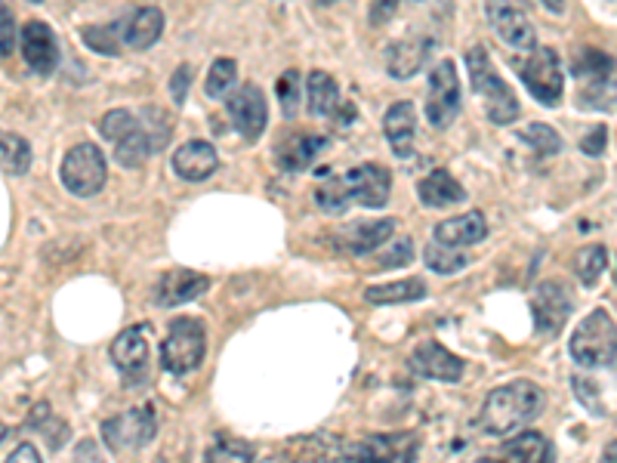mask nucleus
Masks as SVG:
<instances>
[{"label": "nucleus", "mask_w": 617, "mask_h": 463, "mask_svg": "<svg viewBox=\"0 0 617 463\" xmlns=\"http://www.w3.org/2000/svg\"><path fill=\"white\" fill-rule=\"evenodd\" d=\"M602 463H617V439L605 445V454H602Z\"/></svg>", "instance_id": "nucleus-51"}, {"label": "nucleus", "mask_w": 617, "mask_h": 463, "mask_svg": "<svg viewBox=\"0 0 617 463\" xmlns=\"http://www.w3.org/2000/svg\"><path fill=\"white\" fill-rule=\"evenodd\" d=\"M81 41H84V47H90L93 53L118 56L121 47H124V38H121V19L112 22V25H87V28H81Z\"/></svg>", "instance_id": "nucleus-32"}, {"label": "nucleus", "mask_w": 617, "mask_h": 463, "mask_svg": "<svg viewBox=\"0 0 617 463\" xmlns=\"http://www.w3.org/2000/svg\"><path fill=\"white\" fill-rule=\"evenodd\" d=\"M571 71H574L577 81H584L587 87H596V84H605V81H608V75L614 71V62H611L608 53L587 47V50H580L577 59L571 62Z\"/></svg>", "instance_id": "nucleus-29"}, {"label": "nucleus", "mask_w": 617, "mask_h": 463, "mask_svg": "<svg viewBox=\"0 0 617 463\" xmlns=\"http://www.w3.org/2000/svg\"><path fill=\"white\" fill-rule=\"evenodd\" d=\"M435 41L432 38H408V41H395L386 47L383 59H386V71L398 81L414 78L417 71L426 65L429 53H432Z\"/></svg>", "instance_id": "nucleus-19"}, {"label": "nucleus", "mask_w": 617, "mask_h": 463, "mask_svg": "<svg viewBox=\"0 0 617 463\" xmlns=\"http://www.w3.org/2000/svg\"><path fill=\"white\" fill-rule=\"evenodd\" d=\"M7 436V430H4V426H0V439H4Z\"/></svg>", "instance_id": "nucleus-56"}, {"label": "nucleus", "mask_w": 617, "mask_h": 463, "mask_svg": "<svg viewBox=\"0 0 617 463\" xmlns=\"http://www.w3.org/2000/svg\"><path fill=\"white\" fill-rule=\"evenodd\" d=\"M158 433V420H155V411L149 405L142 408H130L112 420L102 423V439L105 445L124 454V451H133V448H142L149 445Z\"/></svg>", "instance_id": "nucleus-8"}, {"label": "nucleus", "mask_w": 617, "mask_h": 463, "mask_svg": "<svg viewBox=\"0 0 617 463\" xmlns=\"http://www.w3.org/2000/svg\"><path fill=\"white\" fill-rule=\"evenodd\" d=\"M4 463H44V457H41V451L34 448L31 442H22V445H16V451Z\"/></svg>", "instance_id": "nucleus-48"}, {"label": "nucleus", "mask_w": 617, "mask_h": 463, "mask_svg": "<svg viewBox=\"0 0 617 463\" xmlns=\"http://www.w3.org/2000/svg\"><path fill=\"white\" fill-rule=\"evenodd\" d=\"M300 90H303L300 71H297V68H287L284 75L278 78V84H275V93H278L284 118H297V112H300Z\"/></svg>", "instance_id": "nucleus-39"}, {"label": "nucleus", "mask_w": 617, "mask_h": 463, "mask_svg": "<svg viewBox=\"0 0 617 463\" xmlns=\"http://www.w3.org/2000/svg\"><path fill=\"white\" fill-rule=\"evenodd\" d=\"M306 99L315 118H334L340 109V87L334 75H328V71H312L306 78Z\"/></svg>", "instance_id": "nucleus-26"}, {"label": "nucleus", "mask_w": 617, "mask_h": 463, "mask_svg": "<svg viewBox=\"0 0 617 463\" xmlns=\"http://www.w3.org/2000/svg\"><path fill=\"white\" fill-rule=\"evenodd\" d=\"M263 463H284V457H269V460H263Z\"/></svg>", "instance_id": "nucleus-54"}, {"label": "nucleus", "mask_w": 617, "mask_h": 463, "mask_svg": "<svg viewBox=\"0 0 617 463\" xmlns=\"http://www.w3.org/2000/svg\"><path fill=\"white\" fill-rule=\"evenodd\" d=\"M608 146V130L605 127H593L584 139H580V152L590 155V158H602Z\"/></svg>", "instance_id": "nucleus-46"}, {"label": "nucleus", "mask_w": 617, "mask_h": 463, "mask_svg": "<svg viewBox=\"0 0 617 463\" xmlns=\"http://www.w3.org/2000/svg\"><path fill=\"white\" fill-rule=\"evenodd\" d=\"M189 84H192V65H179V68L173 71V78H170V96H173L176 105L186 102Z\"/></svg>", "instance_id": "nucleus-45"}, {"label": "nucleus", "mask_w": 617, "mask_h": 463, "mask_svg": "<svg viewBox=\"0 0 617 463\" xmlns=\"http://www.w3.org/2000/svg\"><path fill=\"white\" fill-rule=\"evenodd\" d=\"M349 451L358 463H417L420 439L414 433H389L374 436Z\"/></svg>", "instance_id": "nucleus-13"}, {"label": "nucleus", "mask_w": 617, "mask_h": 463, "mask_svg": "<svg viewBox=\"0 0 617 463\" xmlns=\"http://www.w3.org/2000/svg\"><path fill=\"white\" fill-rule=\"evenodd\" d=\"M417 195L426 207L432 210H445V207H454V204H463L466 201V189L454 180L448 170H432L426 173L423 180L417 183Z\"/></svg>", "instance_id": "nucleus-24"}, {"label": "nucleus", "mask_w": 617, "mask_h": 463, "mask_svg": "<svg viewBox=\"0 0 617 463\" xmlns=\"http://www.w3.org/2000/svg\"><path fill=\"white\" fill-rule=\"evenodd\" d=\"M426 266L432 272H439V275H454V272H463L469 266V257L460 254V247H448V244H429L426 247Z\"/></svg>", "instance_id": "nucleus-34"}, {"label": "nucleus", "mask_w": 617, "mask_h": 463, "mask_svg": "<svg viewBox=\"0 0 617 463\" xmlns=\"http://www.w3.org/2000/svg\"><path fill=\"white\" fill-rule=\"evenodd\" d=\"M220 167V155L204 139H189L173 155V173L186 183H204Z\"/></svg>", "instance_id": "nucleus-17"}, {"label": "nucleus", "mask_w": 617, "mask_h": 463, "mask_svg": "<svg viewBox=\"0 0 617 463\" xmlns=\"http://www.w3.org/2000/svg\"><path fill=\"white\" fill-rule=\"evenodd\" d=\"M210 288V278L192 269H170L164 272L155 288H152V300L161 309H173V306H183L195 297H201Z\"/></svg>", "instance_id": "nucleus-16"}, {"label": "nucleus", "mask_w": 617, "mask_h": 463, "mask_svg": "<svg viewBox=\"0 0 617 463\" xmlns=\"http://www.w3.org/2000/svg\"><path fill=\"white\" fill-rule=\"evenodd\" d=\"M149 155H155V149H152L149 133L142 130V124H139L130 136H124L121 142H115V161H118L121 167H127V170L145 164V161H149Z\"/></svg>", "instance_id": "nucleus-31"}, {"label": "nucleus", "mask_w": 617, "mask_h": 463, "mask_svg": "<svg viewBox=\"0 0 617 463\" xmlns=\"http://www.w3.org/2000/svg\"><path fill=\"white\" fill-rule=\"evenodd\" d=\"M460 112V78L457 65L451 59H442L429 75V96H426V118L435 130L451 127V121Z\"/></svg>", "instance_id": "nucleus-7"}, {"label": "nucleus", "mask_w": 617, "mask_h": 463, "mask_svg": "<svg viewBox=\"0 0 617 463\" xmlns=\"http://www.w3.org/2000/svg\"><path fill=\"white\" fill-rule=\"evenodd\" d=\"M343 183H346L349 201H355L358 207H368V210L386 207V201L392 195V173L383 164H358V167L346 170Z\"/></svg>", "instance_id": "nucleus-10"}, {"label": "nucleus", "mask_w": 617, "mask_h": 463, "mask_svg": "<svg viewBox=\"0 0 617 463\" xmlns=\"http://www.w3.org/2000/svg\"><path fill=\"white\" fill-rule=\"evenodd\" d=\"M571 389H574V396L580 399V405H584L593 417H602V414H605L602 399H599V386H596L590 377H574V380H571Z\"/></svg>", "instance_id": "nucleus-42"}, {"label": "nucleus", "mask_w": 617, "mask_h": 463, "mask_svg": "<svg viewBox=\"0 0 617 463\" xmlns=\"http://www.w3.org/2000/svg\"><path fill=\"white\" fill-rule=\"evenodd\" d=\"M488 22L494 28L497 38L513 47V50H534L537 44V34H534V25L528 22V16L510 4V0H488Z\"/></svg>", "instance_id": "nucleus-12"}, {"label": "nucleus", "mask_w": 617, "mask_h": 463, "mask_svg": "<svg viewBox=\"0 0 617 463\" xmlns=\"http://www.w3.org/2000/svg\"><path fill=\"white\" fill-rule=\"evenodd\" d=\"M334 463H358V460L352 457V451H343V454H334Z\"/></svg>", "instance_id": "nucleus-52"}, {"label": "nucleus", "mask_w": 617, "mask_h": 463, "mask_svg": "<svg viewBox=\"0 0 617 463\" xmlns=\"http://www.w3.org/2000/svg\"><path fill=\"white\" fill-rule=\"evenodd\" d=\"M31 167V146L28 139H22L19 133H7L0 130V170L22 176Z\"/></svg>", "instance_id": "nucleus-30"}, {"label": "nucleus", "mask_w": 617, "mask_h": 463, "mask_svg": "<svg viewBox=\"0 0 617 463\" xmlns=\"http://www.w3.org/2000/svg\"><path fill=\"white\" fill-rule=\"evenodd\" d=\"M571 359L580 368H611L617 362V325L605 309L590 312L571 334Z\"/></svg>", "instance_id": "nucleus-3"}, {"label": "nucleus", "mask_w": 617, "mask_h": 463, "mask_svg": "<svg viewBox=\"0 0 617 463\" xmlns=\"http://www.w3.org/2000/svg\"><path fill=\"white\" fill-rule=\"evenodd\" d=\"M142 130L149 133V139H152V149L155 152H161L167 142H170V130H173V124H170V118L161 112V109H155V105H145V112H142Z\"/></svg>", "instance_id": "nucleus-41"}, {"label": "nucleus", "mask_w": 617, "mask_h": 463, "mask_svg": "<svg viewBox=\"0 0 617 463\" xmlns=\"http://www.w3.org/2000/svg\"><path fill=\"white\" fill-rule=\"evenodd\" d=\"M136 127H139V121L133 118L130 109H112V112H105V115L99 118V133H102V139H108V142H121V139L130 136Z\"/></svg>", "instance_id": "nucleus-40"}, {"label": "nucleus", "mask_w": 617, "mask_h": 463, "mask_svg": "<svg viewBox=\"0 0 617 463\" xmlns=\"http://www.w3.org/2000/svg\"><path fill=\"white\" fill-rule=\"evenodd\" d=\"M466 68H469V81H473V90L485 99L488 121L497 124V127L513 124L522 115V105H519L513 87L497 75V68H494L488 50L485 47H469Z\"/></svg>", "instance_id": "nucleus-2"}, {"label": "nucleus", "mask_w": 617, "mask_h": 463, "mask_svg": "<svg viewBox=\"0 0 617 463\" xmlns=\"http://www.w3.org/2000/svg\"><path fill=\"white\" fill-rule=\"evenodd\" d=\"M164 34V13L158 7H139L121 19V38L130 50H149Z\"/></svg>", "instance_id": "nucleus-21"}, {"label": "nucleus", "mask_w": 617, "mask_h": 463, "mask_svg": "<svg viewBox=\"0 0 617 463\" xmlns=\"http://www.w3.org/2000/svg\"><path fill=\"white\" fill-rule=\"evenodd\" d=\"M105 180H108V161L99 152V146L78 142V146H71L65 152L59 167V183L65 186V192H71L75 198H93L105 189Z\"/></svg>", "instance_id": "nucleus-4"}, {"label": "nucleus", "mask_w": 617, "mask_h": 463, "mask_svg": "<svg viewBox=\"0 0 617 463\" xmlns=\"http://www.w3.org/2000/svg\"><path fill=\"white\" fill-rule=\"evenodd\" d=\"M19 41V31H16V19L7 7V0H0V59L13 56Z\"/></svg>", "instance_id": "nucleus-43"}, {"label": "nucleus", "mask_w": 617, "mask_h": 463, "mask_svg": "<svg viewBox=\"0 0 617 463\" xmlns=\"http://www.w3.org/2000/svg\"><path fill=\"white\" fill-rule=\"evenodd\" d=\"M315 201L324 213H334V217H340V213H346L349 207V192H346V183L343 176H328V180H321L318 189H315Z\"/></svg>", "instance_id": "nucleus-37"}, {"label": "nucleus", "mask_w": 617, "mask_h": 463, "mask_svg": "<svg viewBox=\"0 0 617 463\" xmlns=\"http://www.w3.org/2000/svg\"><path fill=\"white\" fill-rule=\"evenodd\" d=\"M75 460H78V463H105V457L99 454L96 442H90V439L78 442V448H75Z\"/></svg>", "instance_id": "nucleus-49"}, {"label": "nucleus", "mask_w": 617, "mask_h": 463, "mask_svg": "<svg viewBox=\"0 0 617 463\" xmlns=\"http://www.w3.org/2000/svg\"><path fill=\"white\" fill-rule=\"evenodd\" d=\"M543 7H547L550 13H556V16H562L565 13V0H540Z\"/></svg>", "instance_id": "nucleus-50"}, {"label": "nucleus", "mask_w": 617, "mask_h": 463, "mask_svg": "<svg viewBox=\"0 0 617 463\" xmlns=\"http://www.w3.org/2000/svg\"><path fill=\"white\" fill-rule=\"evenodd\" d=\"M204 352H207L204 325L198 318H176L161 343V365L164 371L183 377L204 362Z\"/></svg>", "instance_id": "nucleus-5"}, {"label": "nucleus", "mask_w": 617, "mask_h": 463, "mask_svg": "<svg viewBox=\"0 0 617 463\" xmlns=\"http://www.w3.org/2000/svg\"><path fill=\"white\" fill-rule=\"evenodd\" d=\"M331 146V139L328 136H318V133H297V136H290L287 142H284V149L278 152V164L284 167V170H306L315 158H318V152H324Z\"/></svg>", "instance_id": "nucleus-25"}, {"label": "nucleus", "mask_w": 617, "mask_h": 463, "mask_svg": "<svg viewBox=\"0 0 617 463\" xmlns=\"http://www.w3.org/2000/svg\"><path fill=\"white\" fill-rule=\"evenodd\" d=\"M503 463H553V445L547 436H540L534 430L519 433L506 442Z\"/></svg>", "instance_id": "nucleus-27"}, {"label": "nucleus", "mask_w": 617, "mask_h": 463, "mask_svg": "<svg viewBox=\"0 0 617 463\" xmlns=\"http://www.w3.org/2000/svg\"><path fill=\"white\" fill-rule=\"evenodd\" d=\"M414 260V241L411 238H398L389 251H383L380 254V260H377V266L380 269H398V266H408Z\"/></svg>", "instance_id": "nucleus-44"}, {"label": "nucleus", "mask_w": 617, "mask_h": 463, "mask_svg": "<svg viewBox=\"0 0 617 463\" xmlns=\"http://www.w3.org/2000/svg\"><path fill=\"white\" fill-rule=\"evenodd\" d=\"M398 4H402V0H371V13H368L371 25H377V28L386 25L395 16Z\"/></svg>", "instance_id": "nucleus-47"}, {"label": "nucleus", "mask_w": 617, "mask_h": 463, "mask_svg": "<svg viewBox=\"0 0 617 463\" xmlns=\"http://www.w3.org/2000/svg\"><path fill=\"white\" fill-rule=\"evenodd\" d=\"M522 142H528V146L540 155V158H556L562 152V136L550 127V124H528L522 133Z\"/></svg>", "instance_id": "nucleus-36"}, {"label": "nucleus", "mask_w": 617, "mask_h": 463, "mask_svg": "<svg viewBox=\"0 0 617 463\" xmlns=\"http://www.w3.org/2000/svg\"><path fill=\"white\" fill-rule=\"evenodd\" d=\"M473 463H503V460H494V457H479V460H473Z\"/></svg>", "instance_id": "nucleus-53"}, {"label": "nucleus", "mask_w": 617, "mask_h": 463, "mask_svg": "<svg viewBox=\"0 0 617 463\" xmlns=\"http://www.w3.org/2000/svg\"><path fill=\"white\" fill-rule=\"evenodd\" d=\"M235 81H238V65H235V59L220 56V59L210 65V71H207L204 93H207L210 99H223V96L235 87Z\"/></svg>", "instance_id": "nucleus-35"}, {"label": "nucleus", "mask_w": 617, "mask_h": 463, "mask_svg": "<svg viewBox=\"0 0 617 463\" xmlns=\"http://www.w3.org/2000/svg\"><path fill=\"white\" fill-rule=\"evenodd\" d=\"M605 269H608L605 244H587L584 251L577 254V275H580V281H584V288H593Z\"/></svg>", "instance_id": "nucleus-38"}, {"label": "nucleus", "mask_w": 617, "mask_h": 463, "mask_svg": "<svg viewBox=\"0 0 617 463\" xmlns=\"http://www.w3.org/2000/svg\"><path fill=\"white\" fill-rule=\"evenodd\" d=\"M408 368H411L417 377L442 380V383H457V380L463 377V359H457L451 349H445L442 343H435V340L420 343V346L408 355Z\"/></svg>", "instance_id": "nucleus-15"}, {"label": "nucleus", "mask_w": 617, "mask_h": 463, "mask_svg": "<svg viewBox=\"0 0 617 463\" xmlns=\"http://www.w3.org/2000/svg\"><path fill=\"white\" fill-rule=\"evenodd\" d=\"M522 84L528 87V93L540 102V105H556L562 102L565 93V78H562V65H559V53L553 47H534L531 56L519 65Z\"/></svg>", "instance_id": "nucleus-6"}, {"label": "nucleus", "mask_w": 617, "mask_h": 463, "mask_svg": "<svg viewBox=\"0 0 617 463\" xmlns=\"http://www.w3.org/2000/svg\"><path fill=\"white\" fill-rule=\"evenodd\" d=\"M571 294L559 281H540L531 297V318L540 334H556L571 315Z\"/></svg>", "instance_id": "nucleus-11"}, {"label": "nucleus", "mask_w": 617, "mask_h": 463, "mask_svg": "<svg viewBox=\"0 0 617 463\" xmlns=\"http://www.w3.org/2000/svg\"><path fill=\"white\" fill-rule=\"evenodd\" d=\"M229 118L238 127V133H244L247 139H260L266 124H269V105L260 87L244 84L229 96Z\"/></svg>", "instance_id": "nucleus-14"}, {"label": "nucleus", "mask_w": 617, "mask_h": 463, "mask_svg": "<svg viewBox=\"0 0 617 463\" xmlns=\"http://www.w3.org/2000/svg\"><path fill=\"white\" fill-rule=\"evenodd\" d=\"M19 50H22V59L25 65L34 71V75H41V78H50L53 71L59 68V41H56V34L47 22H38V19H31L22 25L19 31Z\"/></svg>", "instance_id": "nucleus-9"}, {"label": "nucleus", "mask_w": 617, "mask_h": 463, "mask_svg": "<svg viewBox=\"0 0 617 463\" xmlns=\"http://www.w3.org/2000/svg\"><path fill=\"white\" fill-rule=\"evenodd\" d=\"M318 4H324V7H328V4H334V0H318Z\"/></svg>", "instance_id": "nucleus-55"}, {"label": "nucleus", "mask_w": 617, "mask_h": 463, "mask_svg": "<svg viewBox=\"0 0 617 463\" xmlns=\"http://www.w3.org/2000/svg\"><path fill=\"white\" fill-rule=\"evenodd\" d=\"M204 463H253V448L244 439L216 436L204 454Z\"/></svg>", "instance_id": "nucleus-33"}, {"label": "nucleus", "mask_w": 617, "mask_h": 463, "mask_svg": "<svg viewBox=\"0 0 617 463\" xmlns=\"http://www.w3.org/2000/svg\"><path fill=\"white\" fill-rule=\"evenodd\" d=\"M426 281L423 278H405V281H386V284H374V288L365 291V300L371 306H398V303H414L423 300Z\"/></svg>", "instance_id": "nucleus-28"}, {"label": "nucleus", "mask_w": 617, "mask_h": 463, "mask_svg": "<svg viewBox=\"0 0 617 463\" xmlns=\"http://www.w3.org/2000/svg\"><path fill=\"white\" fill-rule=\"evenodd\" d=\"M28 4H41V0H28Z\"/></svg>", "instance_id": "nucleus-57"}, {"label": "nucleus", "mask_w": 617, "mask_h": 463, "mask_svg": "<svg viewBox=\"0 0 617 463\" xmlns=\"http://www.w3.org/2000/svg\"><path fill=\"white\" fill-rule=\"evenodd\" d=\"M112 362L127 377V383H133L136 377L145 374V365H149V340H145L142 328H127L115 337Z\"/></svg>", "instance_id": "nucleus-20"}, {"label": "nucleus", "mask_w": 617, "mask_h": 463, "mask_svg": "<svg viewBox=\"0 0 617 463\" xmlns=\"http://www.w3.org/2000/svg\"><path fill=\"white\" fill-rule=\"evenodd\" d=\"M547 396L531 380H513L488 393L482 405V430L488 436H516L543 414Z\"/></svg>", "instance_id": "nucleus-1"}, {"label": "nucleus", "mask_w": 617, "mask_h": 463, "mask_svg": "<svg viewBox=\"0 0 617 463\" xmlns=\"http://www.w3.org/2000/svg\"><path fill=\"white\" fill-rule=\"evenodd\" d=\"M392 232H395V220L352 223L334 235V247L349 257H365V254H374L386 238H392Z\"/></svg>", "instance_id": "nucleus-18"}, {"label": "nucleus", "mask_w": 617, "mask_h": 463, "mask_svg": "<svg viewBox=\"0 0 617 463\" xmlns=\"http://www.w3.org/2000/svg\"><path fill=\"white\" fill-rule=\"evenodd\" d=\"M485 238H488V223L479 210L460 213V217H451L435 226V241L448 247H473Z\"/></svg>", "instance_id": "nucleus-23"}, {"label": "nucleus", "mask_w": 617, "mask_h": 463, "mask_svg": "<svg viewBox=\"0 0 617 463\" xmlns=\"http://www.w3.org/2000/svg\"><path fill=\"white\" fill-rule=\"evenodd\" d=\"M383 133L389 139V146L398 158H411L414 152V136H417V112L411 102H395L389 105V112L383 115Z\"/></svg>", "instance_id": "nucleus-22"}]
</instances>
